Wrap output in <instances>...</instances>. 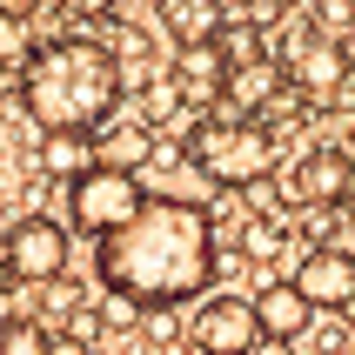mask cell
<instances>
[{
    "instance_id": "6da1fadb",
    "label": "cell",
    "mask_w": 355,
    "mask_h": 355,
    "mask_svg": "<svg viewBox=\"0 0 355 355\" xmlns=\"http://www.w3.org/2000/svg\"><path fill=\"white\" fill-rule=\"evenodd\" d=\"M101 288L121 302L148 309H181L215 282V221L201 201L181 195H148L135 221H121L114 235L94 241Z\"/></svg>"
},
{
    "instance_id": "7a4b0ae2",
    "label": "cell",
    "mask_w": 355,
    "mask_h": 355,
    "mask_svg": "<svg viewBox=\"0 0 355 355\" xmlns=\"http://www.w3.org/2000/svg\"><path fill=\"white\" fill-rule=\"evenodd\" d=\"M121 60L87 34H67V40H47L20 60V107L40 135L47 128H74V135H94L107 128L121 107Z\"/></svg>"
},
{
    "instance_id": "3957f363",
    "label": "cell",
    "mask_w": 355,
    "mask_h": 355,
    "mask_svg": "<svg viewBox=\"0 0 355 355\" xmlns=\"http://www.w3.org/2000/svg\"><path fill=\"white\" fill-rule=\"evenodd\" d=\"M188 161L215 188H255L275 168V135L261 121H201L188 135Z\"/></svg>"
},
{
    "instance_id": "277c9868",
    "label": "cell",
    "mask_w": 355,
    "mask_h": 355,
    "mask_svg": "<svg viewBox=\"0 0 355 355\" xmlns=\"http://www.w3.org/2000/svg\"><path fill=\"white\" fill-rule=\"evenodd\" d=\"M141 181H135V168H121V161H94L87 175H74L67 181V215H74V228L80 235H114L121 221H135V208H141Z\"/></svg>"
},
{
    "instance_id": "5b68a950",
    "label": "cell",
    "mask_w": 355,
    "mask_h": 355,
    "mask_svg": "<svg viewBox=\"0 0 355 355\" xmlns=\"http://www.w3.org/2000/svg\"><path fill=\"white\" fill-rule=\"evenodd\" d=\"M195 355H255L261 349V315L248 295H208L188 322Z\"/></svg>"
},
{
    "instance_id": "8992f818",
    "label": "cell",
    "mask_w": 355,
    "mask_h": 355,
    "mask_svg": "<svg viewBox=\"0 0 355 355\" xmlns=\"http://www.w3.org/2000/svg\"><path fill=\"white\" fill-rule=\"evenodd\" d=\"M7 255H14V282H54L67 268V228L47 215H27L7 228Z\"/></svg>"
},
{
    "instance_id": "52a82bcc",
    "label": "cell",
    "mask_w": 355,
    "mask_h": 355,
    "mask_svg": "<svg viewBox=\"0 0 355 355\" xmlns=\"http://www.w3.org/2000/svg\"><path fill=\"white\" fill-rule=\"evenodd\" d=\"M295 282L315 309H349L355 302V255L349 248H309L295 261Z\"/></svg>"
},
{
    "instance_id": "ba28073f",
    "label": "cell",
    "mask_w": 355,
    "mask_h": 355,
    "mask_svg": "<svg viewBox=\"0 0 355 355\" xmlns=\"http://www.w3.org/2000/svg\"><path fill=\"white\" fill-rule=\"evenodd\" d=\"M255 315H261V342H302L309 322H315V302L302 295V282H268L255 288Z\"/></svg>"
},
{
    "instance_id": "9c48e42d",
    "label": "cell",
    "mask_w": 355,
    "mask_h": 355,
    "mask_svg": "<svg viewBox=\"0 0 355 355\" xmlns=\"http://www.w3.org/2000/svg\"><path fill=\"white\" fill-rule=\"evenodd\" d=\"M221 101H228L235 114H261L268 101H282V67H275V60H261V54H248V60H228Z\"/></svg>"
},
{
    "instance_id": "30bf717a",
    "label": "cell",
    "mask_w": 355,
    "mask_h": 355,
    "mask_svg": "<svg viewBox=\"0 0 355 355\" xmlns=\"http://www.w3.org/2000/svg\"><path fill=\"white\" fill-rule=\"evenodd\" d=\"M342 195H355L349 155H309L295 168V201H309V208H336Z\"/></svg>"
},
{
    "instance_id": "8fae6325",
    "label": "cell",
    "mask_w": 355,
    "mask_h": 355,
    "mask_svg": "<svg viewBox=\"0 0 355 355\" xmlns=\"http://www.w3.org/2000/svg\"><path fill=\"white\" fill-rule=\"evenodd\" d=\"M221 80H228V54H221V40H188L175 60V87L188 101H215Z\"/></svg>"
},
{
    "instance_id": "7c38bea8",
    "label": "cell",
    "mask_w": 355,
    "mask_h": 355,
    "mask_svg": "<svg viewBox=\"0 0 355 355\" xmlns=\"http://www.w3.org/2000/svg\"><path fill=\"white\" fill-rule=\"evenodd\" d=\"M342 80H349V54H342L336 40H315V34H309L295 47V87L322 101V94H336Z\"/></svg>"
},
{
    "instance_id": "4fadbf2b",
    "label": "cell",
    "mask_w": 355,
    "mask_h": 355,
    "mask_svg": "<svg viewBox=\"0 0 355 355\" xmlns=\"http://www.w3.org/2000/svg\"><path fill=\"white\" fill-rule=\"evenodd\" d=\"M94 135H74V128H47L40 135V175H54V181H74L94 168Z\"/></svg>"
},
{
    "instance_id": "5bb4252c",
    "label": "cell",
    "mask_w": 355,
    "mask_h": 355,
    "mask_svg": "<svg viewBox=\"0 0 355 355\" xmlns=\"http://www.w3.org/2000/svg\"><path fill=\"white\" fill-rule=\"evenodd\" d=\"M155 7H161V27H168L181 47L221 34V7H215V0H155Z\"/></svg>"
},
{
    "instance_id": "9a60e30c",
    "label": "cell",
    "mask_w": 355,
    "mask_h": 355,
    "mask_svg": "<svg viewBox=\"0 0 355 355\" xmlns=\"http://www.w3.org/2000/svg\"><path fill=\"white\" fill-rule=\"evenodd\" d=\"M47 329H40L34 315H14V322H0V355H47Z\"/></svg>"
},
{
    "instance_id": "2e32d148",
    "label": "cell",
    "mask_w": 355,
    "mask_h": 355,
    "mask_svg": "<svg viewBox=\"0 0 355 355\" xmlns=\"http://www.w3.org/2000/svg\"><path fill=\"white\" fill-rule=\"evenodd\" d=\"M275 248H282L275 221H248V255H275Z\"/></svg>"
},
{
    "instance_id": "e0dca14e",
    "label": "cell",
    "mask_w": 355,
    "mask_h": 355,
    "mask_svg": "<svg viewBox=\"0 0 355 355\" xmlns=\"http://www.w3.org/2000/svg\"><path fill=\"white\" fill-rule=\"evenodd\" d=\"M20 54H27V34L14 14H0V60H20Z\"/></svg>"
},
{
    "instance_id": "ac0fdd59",
    "label": "cell",
    "mask_w": 355,
    "mask_h": 355,
    "mask_svg": "<svg viewBox=\"0 0 355 355\" xmlns=\"http://www.w3.org/2000/svg\"><path fill=\"white\" fill-rule=\"evenodd\" d=\"M47 355H94V342L67 329V336H54V342H47Z\"/></svg>"
},
{
    "instance_id": "d6986e66",
    "label": "cell",
    "mask_w": 355,
    "mask_h": 355,
    "mask_svg": "<svg viewBox=\"0 0 355 355\" xmlns=\"http://www.w3.org/2000/svg\"><path fill=\"white\" fill-rule=\"evenodd\" d=\"M248 14H255V20H275V14H282V0H248Z\"/></svg>"
},
{
    "instance_id": "ffe728a7",
    "label": "cell",
    "mask_w": 355,
    "mask_h": 355,
    "mask_svg": "<svg viewBox=\"0 0 355 355\" xmlns=\"http://www.w3.org/2000/svg\"><path fill=\"white\" fill-rule=\"evenodd\" d=\"M0 282H14V255H7V228H0Z\"/></svg>"
},
{
    "instance_id": "44dd1931",
    "label": "cell",
    "mask_w": 355,
    "mask_h": 355,
    "mask_svg": "<svg viewBox=\"0 0 355 355\" xmlns=\"http://www.w3.org/2000/svg\"><path fill=\"white\" fill-rule=\"evenodd\" d=\"M80 7H94V14H101V7H114V0H80Z\"/></svg>"
},
{
    "instance_id": "7402d4cb",
    "label": "cell",
    "mask_w": 355,
    "mask_h": 355,
    "mask_svg": "<svg viewBox=\"0 0 355 355\" xmlns=\"http://www.w3.org/2000/svg\"><path fill=\"white\" fill-rule=\"evenodd\" d=\"M342 315H349V322H355V302H349V309H342Z\"/></svg>"
},
{
    "instance_id": "603a6c76",
    "label": "cell",
    "mask_w": 355,
    "mask_h": 355,
    "mask_svg": "<svg viewBox=\"0 0 355 355\" xmlns=\"http://www.w3.org/2000/svg\"><path fill=\"white\" fill-rule=\"evenodd\" d=\"M94 355H101V349H94Z\"/></svg>"
}]
</instances>
